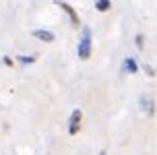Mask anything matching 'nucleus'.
I'll return each mask as SVG.
<instances>
[{
	"instance_id": "3",
	"label": "nucleus",
	"mask_w": 157,
	"mask_h": 155,
	"mask_svg": "<svg viewBox=\"0 0 157 155\" xmlns=\"http://www.w3.org/2000/svg\"><path fill=\"white\" fill-rule=\"evenodd\" d=\"M56 4L62 8V10H64L68 17H71V23L75 25V27H78V21H81V19H78V13H77V10H75V8H72L68 2H56Z\"/></svg>"
},
{
	"instance_id": "6",
	"label": "nucleus",
	"mask_w": 157,
	"mask_h": 155,
	"mask_svg": "<svg viewBox=\"0 0 157 155\" xmlns=\"http://www.w3.org/2000/svg\"><path fill=\"white\" fill-rule=\"evenodd\" d=\"M122 66H124V70H126V72H130V75H134V72L139 70V64H136L134 58H126V60L122 62Z\"/></svg>"
},
{
	"instance_id": "8",
	"label": "nucleus",
	"mask_w": 157,
	"mask_h": 155,
	"mask_svg": "<svg viewBox=\"0 0 157 155\" xmlns=\"http://www.w3.org/2000/svg\"><path fill=\"white\" fill-rule=\"evenodd\" d=\"M19 62L21 64H33L35 62V56H19Z\"/></svg>"
},
{
	"instance_id": "2",
	"label": "nucleus",
	"mask_w": 157,
	"mask_h": 155,
	"mask_svg": "<svg viewBox=\"0 0 157 155\" xmlns=\"http://www.w3.org/2000/svg\"><path fill=\"white\" fill-rule=\"evenodd\" d=\"M81 118H83L81 110H72L71 124H68V132H71V134H77V132H78V128H81Z\"/></svg>"
},
{
	"instance_id": "4",
	"label": "nucleus",
	"mask_w": 157,
	"mask_h": 155,
	"mask_svg": "<svg viewBox=\"0 0 157 155\" xmlns=\"http://www.w3.org/2000/svg\"><path fill=\"white\" fill-rule=\"evenodd\" d=\"M141 110L147 114V116H153L155 114V103H153V99H151L149 95H141Z\"/></svg>"
},
{
	"instance_id": "9",
	"label": "nucleus",
	"mask_w": 157,
	"mask_h": 155,
	"mask_svg": "<svg viewBox=\"0 0 157 155\" xmlns=\"http://www.w3.org/2000/svg\"><path fill=\"white\" fill-rule=\"evenodd\" d=\"M143 46H145V37H143V33H139V35H136V48L143 50Z\"/></svg>"
},
{
	"instance_id": "12",
	"label": "nucleus",
	"mask_w": 157,
	"mask_h": 155,
	"mask_svg": "<svg viewBox=\"0 0 157 155\" xmlns=\"http://www.w3.org/2000/svg\"><path fill=\"white\" fill-rule=\"evenodd\" d=\"M99 155H108V153H105V151H99Z\"/></svg>"
},
{
	"instance_id": "5",
	"label": "nucleus",
	"mask_w": 157,
	"mask_h": 155,
	"mask_svg": "<svg viewBox=\"0 0 157 155\" xmlns=\"http://www.w3.org/2000/svg\"><path fill=\"white\" fill-rule=\"evenodd\" d=\"M33 37H37L39 41H48V44H50V41H54V33H52V31H48V29H35L33 31Z\"/></svg>"
},
{
	"instance_id": "11",
	"label": "nucleus",
	"mask_w": 157,
	"mask_h": 155,
	"mask_svg": "<svg viewBox=\"0 0 157 155\" xmlns=\"http://www.w3.org/2000/svg\"><path fill=\"white\" fill-rule=\"evenodd\" d=\"M4 64H8V66H13V58H8V56H6V58H4Z\"/></svg>"
},
{
	"instance_id": "7",
	"label": "nucleus",
	"mask_w": 157,
	"mask_h": 155,
	"mask_svg": "<svg viewBox=\"0 0 157 155\" xmlns=\"http://www.w3.org/2000/svg\"><path fill=\"white\" fill-rule=\"evenodd\" d=\"M110 8H112L110 0H97V2H95V10H99V13H105V10H110Z\"/></svg>"
},
{
	"instance_id": "10",
	"label": "nucleus",
	"mask_w": 157,
	"mask_h": 155,
	"mask_svg": "<svg viewBox=\"0 0 157 155\" xmlns=\"http://www.w3.org/2000/svg\"><path fill=\"white\" fill-rule=\"evenodd\" d=\"M145 72H147V75H149V77H153V75H155V70L151 68V66H145Z\"/></svg>"
},
{
	"instance_id": "1",
	"label": "nucleus",
	"mask_w": 157,
	"mask_h": 155,
	"mask_svg": "<svg viewBox=\"0 0 157 155\" xmlns=\"http://www.w3.org/2000/svg\"><path fill=\"white\" fill-rule=\"evenodd\" d=\"M77 54H78L81 60H87V58L91 56V29H89V27H83V31H81Z\"/></svg>"
}]
</instances>
